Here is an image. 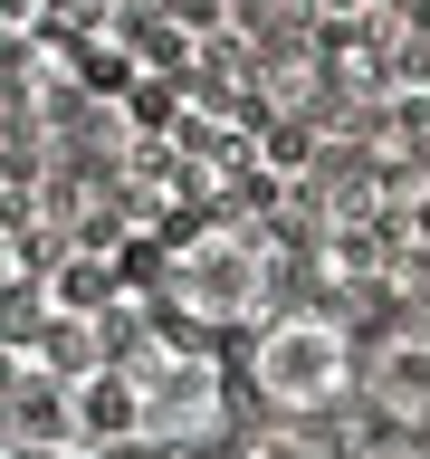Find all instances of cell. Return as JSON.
<instances>
[{
  "label": "cell",
  "instance_id": "8",
  "mask_svg": "<svg viewBox=\"0 0 430 459\" xmlns=\"http://www.w3.org/2000/svg\"><path fill=\"white\" fill-rule=\"evenodd\" d=\"M10 459H67V450H10Z\"/></svg>",
  "mask_w": 430,
  "mask_h": 459
},
{
  "label": "cell",
  "instance_id": "3",
  "mask_svg": "<svg viewBox=\"0 0 430 459\" xmlns=\"http://www.w3.org/2000/svg\"><path fill=\"white\" fill-rule=\"evenodd\" d=\"M125 383H134V430L153 450H192V440L220 430V364H211L201 344L153 335L134 364H125Z\"/></svg>",
  "mask_w": 430,
  "mask_h": 459
},
{
  "label": "cell",
  "instance_id": "6",
  "mask_svg": "<svg viewBox=\"0 0 430 459\" xmlns=\"http://www.w3.org/2000/svg\"><path fill=\"white\" fill-rule=\"evenodd\" d=\"M106 287H115L106 249H77V258L48 278V307H57V316H96V297H106Z\"/></svg>",
  "mask_w": 430,
  "mask_h": 459
},
{
  "label": "cell",
  "instance_id": "5",
  "mask_svg": "<svg viewBox=\"0 0 430 459\" xmlns=\"http://www.w3.org/2000/svg\"><path fill=\"white\" fill-rule=\"evenodd\" d=\"M383 411L430 421V354L421 344H392V354H383Z\"/></svg>",
  "mask_w": 430,
  "mask_h": 459
},
{
  "label": "cell",
  "instance_id": "1",
  "mask_svg": "<svg viewBox=\"0 0 430 459\" xmlns=\"http://www.w3.org/2000/svg\"><path fill=\"white\" fill-rule=\"evenodd\" d=\"M354 335H344L335 316H315V307H278V316H258L249 325V383L268 411H335L344 393H354Z\"/></svg>",
  "mask_w": 430,
  "mask_h": 459
},
{
  "label": "cell",
  "instance_id": "7",
  "mask_svg": "<svg viewBox=\"0 0 430 459\" xmlns=\"http://www.w3.org/2000/svg\"><path fill=\"white\" fill-rule=\"evenodd\" d=\"M401 20H411V29H421V39H430V0H401Z\"/></svg>",
  "mask_w": 430,
  "mask_h": 459
},
{
  "label": "cell",
  "instance_id": "2",
  "mask_svg": "<svg viewBox=\"0 0 430 459\" xmlns=\"http://www.w3.org/2000/svg\"><path fill=\"white\" fill-rule=\"evenodd\" d=\"M172 307L192 316V325H211V335H229V325H258V307L278 297V249L258 239V230L220 221V230H192L182 249H172Z\"/></svg>",
  "mask_w": 430,
  "mask_h": 459
},
{
  "label": "cell",
  "instance_id": "4",
  "mask_svg": "<svg viewBox=\"0 0 430 459\" xmlns=\"http://www.w3.org/2000/svg\"><path fill=\"white\" fill-rule=\"evenodd\" d=\"M67 411H77L86 440H143V430H134V383H125V364H86L77 383H67Z\"/></svg>",
  "mask_w": 430,
  "mask_h": 459
}]
</instances>
